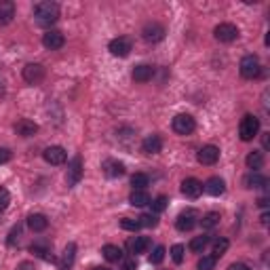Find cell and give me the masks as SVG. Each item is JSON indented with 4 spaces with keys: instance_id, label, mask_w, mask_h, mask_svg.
Segmentation results:
<instances>
[{
    "instance_id": "obj_1",
    "label": "cell",
    "mask_w": 270,
    "mask_h": 270,
    "mask_svg": "<svg viewBox=\"0 0 270 270\" xmlns=\"http://www.w3.org/2000/svg\"><path fill=\"white\" fill-rule=\"evenodd\" d=\"M34 17L40 26H51L59 19V6L55 2H49V0L36 2L34 4Z\"/></svg>"
},
{
    "instance_id": "obj_2",
    "label": "cell",
    "mask_w": 270,
    "mask_h": 270,
    "mask_svg": "<svg viewBox=\"0 0 270 270\" xmlns=\"http://www.w3.org/2000/svg\"><path fill=\"white\" fill-rule=\"evenodd\" d=\"M260 131V120L251 116V114H247L243 120H241V127H239V135H241V139L243 141H251L255 135H258Z\"/></svg>"
},
{
    "instance_id": "obj_3",
    "label": "cell",
    "mask_w": 270,
    "mask_h": 270,
    "mask_svg": "<svg viewBox=\"0 0 270 270\" xmlns=\"http://www.w3.org/2000/svg\"><path fill=\"white\" fill-rule=\"evenodd\" d=\"M241 76L243 78H258L262 68H260V61L255 55H247V57L241 59Z\"/></svg>"
},
{
    "instance_id": "obj_4",
    "label": "cell",
    "mask_w": 270,
    "mask_h": 270,
    "mask_svg": "<svg viewBox=\"0 0 270 270\" xmlns=\"http://www.w3.org/2000/svg\"><path fill=\"white\" fill-rule=\"evenodd\" d=\"M194 127H196V123L190 114H177L173 118V131L177 135H190L194 131Z\"/></svg>"
},
{
    "instance_id": "obj_5",
    "label": "cell",
    "mask_w": 270,
    "mask_h": 270,
    "mask_svg": "<svg viewBox=\"0 0 270 270\" xmlns=\"http://www.w3.org/2000/svg\"><path fill=\"white\" fill-rule=\"evenodd\" d=\"M213 34H216V38L219 42H232L239 36V27L232 26V24H219L216 30H213Z\"/></svg>"
},
{
    "instance_id": "obj_6",
    "label": "cell",
    "mask_w": 270,
    "mask_h": 270,
    "mask_svg": "<svg viewBox=\"0 0 270 270\" xmlns=\"http://www.w3.org/2000/svg\"><path fill=\"white\" fill-rule=\"evenodd\" d=\"M42 78H45V68L40 63H27L24 68V81L30 84H38Z\"/></svg>"
},
{
    "instance_id": "obj_7",
    "label": "cell",
    "mask_w": 270,
    "mask_h": 270,
    "mask_svg": "<svg viewBox=\"0 0 270 270\" xmlns=\"http://www.w3.org/2000/svg\"><path fill=\"white\" fill-rule=\"evenodd\" d=\"M196 219H198L196 211L188 209V211L180 213V217L175 219V226H177V230H182V232H188V230H192L194 226H196Z\"/></svg>"
},
{
    "instance_id": "obj_8",
    "label": "cell",
    "mask_w": 270,
    "mask_h": 270,
    "mask_svg": "<svg viewBox=\"0 0 270 270\" xmlns=\"http://www.w3.org/2000/svg\"><path fill=\"white\" fill-rule=\"evenodd\" d=\"M42 156H45V161L49 162V165H63L66 159H68V152L63 150L61 146H51V148H47Z\"/></svg>"
},
{
    "instance_id": "obj_9",
    "label": "cell",
    "mask_w": 270,
    "mask_h": 270,
    "mask_svg": "<svg viewBox=\"0 0 270 270\" xmlns=\"http://www.w3.org/2000/svg\"><path fill=\"white\" fill-rule=\"evenodd\" d=\"M110 53L112 55H116V57H127V55L131 53V40L129 38H125V36H120V38H114L110 42Z\"/></svg>"
},
{
    "instance_id": "obj_10",
    "label": "cell",
    "mask_w": 270,
    "mask_h": 270,
    "mask_svg": "<svg viewBox=\"0 0 270 270\" xmlns=\"http://www.w3.org/2000/svg\"><path fill=\"white\" fill-rule=\"evenodd\" d=\"M219 159V148L217 146H203L198 150V162L201 165H216Z\"/></svg>"
},
{
    "instance_id": "obj_11",
    "label": "cell",
    "mask_w": 270,
    "mask_h": 270,
    "mask_svg": "<svg viewBox=\"0 0 270 270\" xmlns=\"http://www.w3.org/2000/svg\"><path fill=\"white\" fill-rule=\"evenodd\" d=\"M82 177V159L81 156H74L72 162L68 167V186H76Z\"/></svg>"
},
{
    "instance_id": "obj_12",
    "label": "cell",
    "mask_w": 270,
    "mask_h": 270,
    "mask_svg": "<svg viewBox=\"0 0 270 270\" xmlns=\"http://www.w3.org/2000/svg\"><path fill=\"white\" fill-rule=\"evenodd\" d=\"M182 192L188 198H198L203 194V184L196 180V177H188V180L182 182Z\"/></svg>"
},
{
    "instance_id": "obj_13",
    "label": "cell",
    "mask_w": 270,
    "mask_h": 270,
    "mask_svg": "<svg viewBox=\"0 0 270 270\" xmlns=\"http://www.w3.org/2000/svg\"><path fill=\"white\" fill-rule=\"evenodd\" d=\"M63 42H66V38H63V34L57 32V30H49L45 36H42V45H45L47 49H51V51H57V49H61Z\"/></svg>"
},
{
    "instance_id": "obj_14",
    "label": "cell",
    "mask_w": 270,
    "mask_h": 270,
    "mask_svg": "<svg viewBox=\"0 0 270 270\" xmlns=\"http://www.w3.org/2000/svg\"><path fill=\"white\" fill-rule=\"evenodd\" d=\"M141 34H144V40H148V42H159L165 36V27L161 24H148Z\"/></svg>"
},
{
    "instance_id": "obj_15",
    "label": "cell",
    "mask_w": 270,
    "mask_h": 270,
    "mask_svg": "<svg viewBox=\"0 0 270 270\" xmlns=\"http://www.w3.org/2000/svg\"><path fill=\"white\" fill-rule=\"evenodd\" d=\"M15 131H17V135H21V137H32V135L38 133V125L34 123V120L21 118L19 123L15 125Z\"/></svg>"
},
{
    "instance_id": "obj_16",
    "label": "cell",
    "mask_w": 270,
    "mask_h": 270,
    "mask_svg": "<svg viewBox=\"0 0 270 270\" xmlns=\"http://www.w3.org/2000/svg\"><path fill=\"white\" fill-rule=\"evenodd\" d=\"M203 190H205L207 194H211V196H219V194H224L226 184H224L222 177H209L207 184L203 186Z\"/></svg>"
},
{
    "instance_id": "obj_17",
    "label": "cell",
    "mask_w": 270,
    "mask_h": 270,
    "mask_svg": "<svg viewBox=\"0 0 270 270\" xmlns=\"http://www.w3.org/2000/svg\"><path fill=\"white\" fill-rule=\"evenodd\" d=\"M15 17V4L11 0H0V26L11 24Z\"/></svg>"
},
{
    "instance_id": "obj_18",
    "label": "cell",
    "mask_w": 270,
    "mask_h": 270,
    "mask_svg": "<svg viewBox=\"0 0 270 270\" xmlns=\"http://www.w3.org/2000/svg\"><path fill=\"white\" fill-rule=\"evenodd\" d=\"M102 169H104V173L108 175V177H120V175L125 173V165H123V162H120V161H114V159L104 161Z\"/></svg>"
},
{
    "instance_id": "obj_19",
    "label": "cell",
    "mask_w": 270,
    "mask_h": 270,
    "mask_svg": "<svg viewBox=\"0 0 270 270\" xmlns=\"http://www.w3.org/2000/svg\"><path fill=\"white\" fill-rule=\"evenodd\" d=\"M161 148H162V141H161L159 135H148L144 139V144H141V150L146 154H159Z\"/></svg>"
},
{
    "instance_id": "obj_20",
    "label": "cell",
    "mask_w": 270,
    "mask_h": 270,
    "mask_svg": "<svg viewBox=\"0 0 270 270\" xmlns=\"http://www.w3.org/2000/svg\"><path fill=\"white\" fill-rule=\"evenodd\" d=\"M152 76H154V68L146 66V63H141V66H137L133 70V81L135 82H148Z\"/></svg>"
},
{
    "instance_id": "obj_21",
    "label": "cell",
    "mask_w": 270,
    "mask_h": 270,
    "mask_svg": "<svg viewBox=\"0 0 270 270\" xmlns=\"http://www.w3.org/2000/svg\"><path fill=\"white\" fill-rule=\"evenodd\" d=\"M27 226H30L32 232H42V230H47L49 219L42 216V213H34V216L27 217Z\"/></svg>"
},
{
    "instance_id": "obj_22",
    "label": "cell",
    "mask_w": 270,
    "mask_h": 270,
    "mask_svg": "<svg viewBox=\"0 0 270 270\" xmlns=\"http://www.w3.org/2000/svg\"><path fill=\"white\" fill-rule=\"evenodd\" d=\"M129 203L133 207H146V205H150V194L146 192V190H133L131 196H129Z\"/></svg>"
},
{
    "instance_id": "obj_23",
    "label": "cell",
    "mask_w": 270,
    "mask_h": 270,
    "mask_svg": "<svg viewBox=\"0 0 270 270\" xmlns=\"http://www.w3.org/2000/svg\"><path fill=\"white\" fill-rule=\"evenodd\" d=\"M74 258H76V245L70 243L66 247V251H63V258H61L59 268L61 270H70V268H72V264H74Z\"/></svg>"
},
{
    "instance_id": "obj_24",
    "label": "cell",
    "mask_w": 270,
    "mask_h": 270,
    "mask_svg": "<svg viewBox=\"0 0 270 270\" xmlns=\"http://www.w3.org/2000/svg\"><path fill=\"white\" fill-rule=\"evenodd\" d=\"M148 247H150V239H148V237H135L131 243H129V249H131V253H135V255H137V253H144Z\"/></svg>"
},
{
    "instance_id": "obj_25",
    "label": "cell",
    "mask_w": 270,
    "mask_h": 270,
    "mask_svg": "<svg viewBox=\"0 0 270 270\" xmlns=\"http://www.w3.org/2000/svg\"><path fill=\"white\" fill-rule=\"evenodd\" d=\"M102 253H104V258L108 262H120V260H123V249L116 247V245H106L102 249Z\"/></svg>"
},
{
    "instance_id": "obj_26",
    "label": "cell",
    "mask_w": 270,
    "mask_h": 270,
    "mask_svg": "<svg viewBox=\"0 0 270 270\" xmlns=\"http://www.w3.org/2000/svg\"><path fill=\"white\" fill-rule=\"evenodd\" d=\"M266 184H268V180L264 175H260V173H249L245 177V186L247 188H266Z\"/></svg>"
},
{
    "instance_id": "obj_27",
    "label": "cell",
    "mask_w": 270,
    "mask_h": 270,
    "mask_svg": "<svg viewBox=\"0 0 270 270\" xmlns=\"http://www.w3.org/2000/svg\"><path fill=\"white\" fill-rule=\"evenodd\" d=\"M245 162H247V167L249 169L258 171V169H262V165H264V156H262V152H249Z\"/></svg>"
},
{
    "instance_id": "obj_28",
    "label": "cell",
    "mask_w": 270,
    "mask_h": 270,
    "mask_svg": "<svg viewBox=\"0 0 270 270\" xmlns=\"http://www.w3.org/2000/svg\"><path fill=\"white\" fill-rule=\"evenodd\" d=\"M139 226H144V228H154L156 224H159V217H156V213H144V216L137 217Z\"/></svg>"
},
{
    "instance_id": "obj_29",
    "label": "cell",
    "mask_w": 270,
    "mask_h": 270,
    "mask_svg": "<svg viewBox=\"0 0 270 270\" xmlns=\"http://www.w3.org/2000/svg\"><path fill=\"white\" fill-rule=\"evenodd\" d=\"M207 243H209V237H194L192 241H190V249H192L194 253H203Z\"/></svg>"
},
{
    "instance_id": "obj_30",
    "label": "cell",
    "mask_w": 270,
    "mask_h": 270,
    "mask_svg": "<svg viewBox=\"0 0 270 270\" xmlns=\"http://www.w3.org/2000/svg\"><path fill=\"white\" fill-rule=\"evenodd\" d=\"M148 175L146 173H135L133 177H131V186H133V190H144L146 186H148Z\"/></svg>"
},
{
    "instance_id": "obj_31",
    "label": "cell",
    "mask_w": 270,
    "mask_h": 270,
    "mask_svg": "<svg viewBox=\"0 0 270 270\" xmlns=\"http://www.w3.org/2000/svg\"><path fill=\"white\" fill-rule=\"evenodd\" d=\"M32 253L38 255V258H42V260H47V262H53V253L45 245H32Z\"/></svg>"
},
{
    "instance_id": "obj_32",
    "label": "cell",
    "mask_w": 270,
    "mask_h": 270,
    "mask_svg": "<svg viewBox=\"0 0 270 270\" xmlns=\"http://www.w3.org/2000/svg\"><path fill=\"white\" fill-rule=\"evenodd\" d=\"M228 251V241L226 239H219V241H216V245H213V258H222V255Z\"/></svg>"
},
{
    "instance_id": "obj_33",
    "label": "cell",
    "mask_w": 270,
    "mask_h": 270,
    "mask_svg": "<svg viewBox=\"0 0 270 270\" xmlns=\"http://www.w3.org/2000/svg\"><path fill=\"white\" fill-rule=\"evenodd\" d=\"M217 222H219V213H216V211H211V213H207V216H203V219H201L203 228H213V226H217Z\"/></svg>"
},
{
    "instance_id": "obj_34",
    "label": "cell",
    "mask_w": 270,
    "mask_h": 270,
    "mask_svg": "<svg viewBox=\"0 0 270 270\" xmlns=\"http://www.w3.org/2000/svg\"><path fill=\"white\" fill-rule=\"evenodd\" d=\"M165 253H167V249L162 245L154 247V251L150 253V264H161V262L165 260Z\"/></svg>"
},
{
    "instance_id": "obj_35",
    "label": "cell",
    "mask_w": 270,
    "mask_h": 270,
    "mask_svg": "<svg viewBox=\"0 0 270 270\" xmlns=\"http://www.w3.org/2000/svg\"><path fill=\"white\" fill-rule=\"evenodd\" d=\"M120 228L123 230H131V232H137L141 226H139V222L137 219H131V217H123L120 219Z\"/></svg>"
},
{
    "instance_id": "obj_36",
    "label": "cell",
    "mask_w": 270,
    "mask_h": 270,
    "mask_svg": "<svg viewBox=\"0 0 270 270\" xmlns=\"http://www.w3.org/2000/svg\"><path fill=\"white\" fill-rule=\"evenodd\" d=\"M216 258L213 255H203L201 260H198V270H213L216 268Z\"/></svg>"
},
{
    "instance_id": "obj_37",
    "label": "cell",
    "mask_w": 270,
    "mask_h": 270,
    "mask_svg": "<svg viewBox=\"0 0 270 270\" xmlns=\"http://www.w3.org/2000/svg\"><path fill=\"white\" fill-rule=\"evenodd\" d=\"M184 251H186L184 249V245H173L171 247V258H173L175 264H182L184 262Z\"/></svg>"
},
{
    "instance_id": "obj_38",
    "label": "cell",
    "mask_w": 270,
    "mask_h": 270,
    "mask_svg": "<svg viewBox=\"0 0 270 270\" xmlns=\"http://www.w3.org/2000/svg\"><path fill=\"white\" fill-rule=\"evenodd\" d=\"M167 196H159V198H156V201L152 203V211L154 213H162V211H165L167 209Z\"/></svg>"
},
{
    "instance_id": "obj_39",
    "label": "cell",
    "mask_w": 270,
    "mask_h": 270,
    "mask_svg": "<svg viewBox=\"0 0 270 270\" xmlns=\"http://www.w3.org/2000/svg\"><path fill=\"white\" fill-rule=\"evenodd\" d=\"M9 203H11V196H9V190H4V188H0V211H4L6 207H9Z\"/></svg>"
},
{
    "instance_id": "obj_40",
    "label": "cell",
    "mask_w": 270,
    "mask_h": 270,
    "mask_svg": "<svg viewBox=\"0 0 270 270\" xmlns=\"http://www.w3.org/2000/svg\"><path fill=\"white\" fill-rule=\"evenodd\" d=\"M11 161V152L6 150V148H0V165H4V162Z\"/></svg>"
},
{
    "instance_id": "obj_41",
    "label": "cell",
    "mask_w": 270,
    "mask_h": 270,
    "mask_svg": "<svg viewBox=\"0 0 270 270\" xmlns=\"http://www.w3.org/2000/svg\"><path fill=\"white\" fill-rule=\"evenodd\" d=\"M120 270H135V262H133V260L125 262V264H123V268H120Z\"/></svg>"
},
{
    "instance_id": "obj_42",
    "label": "cell",
    "mask_w": 270,
    "mask_h": 270,
    "mask_svg": "<svg viewBox=\"0 0 270 270\" xmlns=\"http://www.w3.org/2000/svg\"><path fill=\"white\" fill-rule=\"evenodd\" d=\"M230 270H251L249 266H245V264H232Z\"/></svg>"
},
{
    "instance_id": "obj_43",
    "label": "cell",
    "mask_w": 270,
    "mask_h": 270,
    "mask_svg": "<svg viewBox=\"0 0 270 270\" xmlns=\"http://www.w3.org/2000/svg\"><path fill=\"white\" fill-rule=\"evenodd\" d=\"M19 268H21V270H32V264H21Z\"/></svg>"
},
{
    "instance_id": "obj_44",
    "label": "cell",
    "mask_w": 270,
    "mask_h": 270,
    "mask_svg": "<svg viewBox=\"0 0 270 270\" xmlns=\"http://www.w3.org/2000/svg\"><path fill=\"white\" fill-rule=\"evenodd\" d=\"M91 270H110V268H108V266H93Z\"/></svg>"
},
{
    "instance_id": "obj_45",
    "label": "cell",
    "mask_w": 270,
    "mask_h": 270,
    "mask_svg": "<svg viewBox=\"0 0 270 270\" xmlns=\"http://www.w3.org/2000/svg\"><path fill=\"white\" fill-rule=\"evenodd\" d=\"M262 144H264V148H268V135H264V137H262Z\"/></svg>"
}]
</instances>
